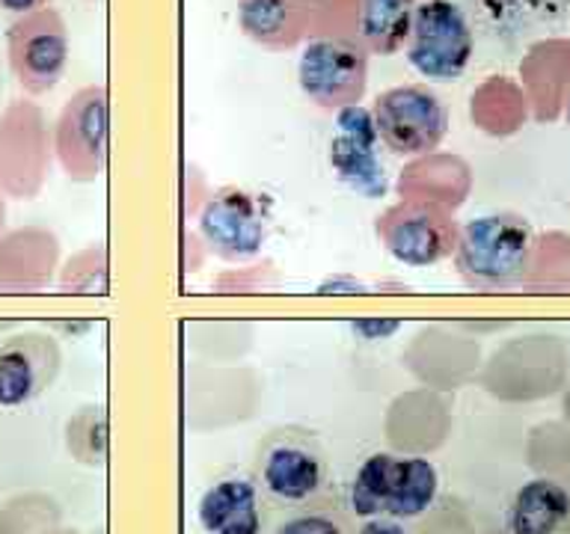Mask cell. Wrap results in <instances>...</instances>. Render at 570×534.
<instances>
[{"label":"cell","instance_id":"6da1fadb","mask_svg":"<svg viewBox=\"0 0 570 534\" xmlns=\"http://www.w3.org/2000/svg\"><path fill=\"white\" fill-rule=\"evenodd\" d=\"M271 514L306 505L333 487L330 454L315 431L303 425L271 427L253 454V475Z\"/></svg>","mask_w":570,"mask_h":534},{"label":"cell","instance_id":"7a4b0ae2","mask_svg":"<svg viewBox=\"0 0 570 534\" xmlns=\"http://www.w3.org/2000/svg\"><path fill=\"white\" fill-rule=\"evenodd\" d=\"M452 258L458 276L475 291H511L532 270L534 229L520 214H481L461 229Z\"/></svg>","mask_w":570,"mask_h":534},{"label":"cell","instance_id":"3957f363","mask_svg":"<svg viewBox=\"0 0 570 534\" xmlns=\"http://www.w3.org/2000/svg\"><path fill=\"white\" fill-rule=\"evenodd\" d=\"M440 496V472L428 457L374 452L368 454L347 487V507L354 520L390 516L419 520L434 507Z\"/></svg>","mask_w":570,"mask_h":534},{"label":"cell","instance_id":"277c9868","mask_svg":"<svg viewBox=\"0 0 570 534\" xmlns=\"http://www.w3.org/2000/svg\"><path fill=\"white\" fill-rule=\"evenodd\" d=\"M372 122L383 149L399 158H422L445 140L449 107L425 83H401L374 98Z\"/></svg>","mask_w":570,"mask_h":534},{"label":"cell","instance_id":"5b68a950","mask_svg":"<svg viewBox=\"0 0 570 534\" xmlns=\"http://www.w3.org/2000/svg\"><path fill=\"white\" fill-rule=\"evenodd\" d=\"M407 62L428 80L454 83L470 69L475 53V30L454 0L416 3L407 36Z\"/></svg>","mask_w":570,"mask_h":534},{"label":"cell","instance_id":"8992f818","mask_svg":"<svg viewBox=\"0 0 570 534\" xmlns=\"http://www.w3.org/2000/svg\"><path fill=\"white\" fill-rule=\"evenodd\" d=\"M69 27L57 9L18 16L7 30V60L27 96L51 92L69 69Z\"/></svg>","mask_w":570,"mask_h":534},{"label":"cell","instance_id":"52a82bcc","mask_svg":"<svg viewBox=\"0 0 570 534\" xmlns=\"http://www.w3.org/2000/svg\"><path fill=\"white\" fill-rule=\"evenodd\" d=\"M303 96L321 110H345L363 101L368 83V53L354 36L312 39L297 66Z\"/></svg>","mask_w":570,"mask_h":534},{"label":"cell","instance_id":"ba28073f","mask_svg":"<svg viewBox=\"0 0 570 534\" xmlns=\"http://www.w3.org/2000/svg\"><path fill=\"white\" fill-rule=\"evenodd\" d=\"M461 226L443 205L404 199L377 217V238L395 261L407 267L440 265L454 256Z\"/></svg>","mask_w":570,"mask_h":534},{"label":"cell","instance_id":"9c48e42d","mask_svg":"<svg viewBox=\"0 0 570 534\" xmlns=\"http://www.w3.org/2000/svg\"><path fill=\"white\" fill-rule=\"evenodd\" d=\"M107 131H110V105L105 87L78 89L53 125V149L71 178L89 181L105 169Z\"/></svg>","mask_w":570,"mask_h":534},{"label":"cell","instance_id":"30bf717a","mask_svg":"<svg viewBox=\"0 0 570 534\" xmlns=\"http://www.w3.org/2000/svg\"><path fill=\"white\" fill-rule=\"evenodd\" d=\"M205 247L223 261H249L265 247V208L249 190L220 187L196 217Z\"/></svg>","mask_w":570,"mask_h":534},{"label":"cell","instance_id":"8fae6325","mask_svg":"<svg viewBox=\"0 0 570 534\" xmlns=\"http://www.w3.org/2000/svg\"><path fill=\"white\" fill-rule=\"evenodd\" d=\"M62 372V347L51 333H18L0 345V407L18 409L42 398Z\"/></svg>","mask_w":570,"mask_h":534},{"label":"cell","instance_id":"7c38bea8","mask_svg":"<svg viewBox=\"0 0 570 534\" xmlns=\"http://www.w3.org/2000/svg\"><path fill=\"white\" fill-rule=\"evenodd\" d=\"M472 30L499 44H517L547 33L570 16V0H454Z\"/></svg>","mask_w":570,"mask_h":534},{"label":"cell","instance_id":"4fadbf2b","mask_svg":"<svg viewBox=\"0 0 570 534\" xmlns=\"http://www.w3.org/2000/svg\"><path fill=\"white\" fill-rule=\"evenodd\" d=\"M338 134L333 140V169L347 187H354L363 196H383L386 194V169L377 155V131H374L372 113L360 105L338 110Z\"/></svg>","mask_w":570,"mask_h":534},{"label":"cell","instance_id":"5bb4252c","mask_svg":"<svg viewBox=\"0 0 570 534\" xmlns=\"http://www.w3.org/2000/svg\"><path fill=\"white\" fill-rule=\"evenodd\" d=\"M267 516L271 511L249 475L217 478L196 502V523L203 534H262Z\"/></svg>","mask_w":570,"mask_h":534},{"label":"cell","instance_id":"9a60e30c","mask_svg":"<svg viewBox=\"0 0 570 534\" xmlns=\"http://www.w3.org/2000/svg\"><path fill=\"white\" fill-rule=\"evenodd\" d=\"M505 534H570V490L556 478H529L505 507Z\"/></svg>","mask_w":570,"mask_h":534},{"label":"cell","instance_id":"2e32d148","mask_svg":"<svg viewBox=\"0 0 570 534\" xmlns=\"http://www.w3.org/2000/svg\"><path fill=\"white\" fill-rule=\"evenodd\" d=\"M312 9V0H238V27L267 51H292L309 33Z\"/></svg>","mask_w":570,"mask_h":534},{"label":"cell","instance_id":"e0dca14e","mask_svg":"<svg viewBox=\"0 0 570 534\" xmlns=\"http://www.w3.org/2000/svg\"><path fill=\"white\" fill-rule=\"evenodd\" d=\"M416 0H360L356 7V42L365 53L390 57L407 44Z\"/></svg>","mask_w":570,"mask_h":534},{"label":"cell","instance_id":"ac0fdd59","mask_svg":"<svg viewBox=\"0 0 570 534\" xmlns=\"http://www.w3.org/2000/svg\"><path fill=\"white\" fill-rule=\"evenodd\" d=\"M354 525L347 498L330 487L306 505L279 511L271 534H354Z\"/></svg>","mask_w":570,"mask_h":534},{"label":"cell","instance_id":"d6986e66","mask_svg":"<svg viewBox=\"0 0 570 534\" xmlns=\"http://www.w3.org/2000/svg\"><path fill=\"white\" fill-rule=\"evenodd\" d=\"M107 416L101 407H80L69 418L66 445L71 457L83 466H105L107 461Z\"/></svg>","mask_w":570,"mask_h":534},{"label":"cell","instance_id":"ffe728a7","mask_svg":"<svg viewBox=\"0 0 570 534\" xmlns=\"http://www.w3.org/2000/svg\"><path fill=\"white\" fill-rule=\"evenodd\" d=\"M354 534H410V528L390 516H368V520H356Z\"/></svg>","mask_w":570,"mask_h":534},{"label":"cell","instance_id":"44dd1931","mask_svg":"<svg viewBox=\"0 0 570 534\" xmlns=\"http://www.w3.org/2000/svg\"><path fill=\"white\" fill-rule=\"evenodd\" d=\"M51 0H0V9L7 12H16V16H27V12H36V9H45Z\"/></svg>","mask_w":570,"mask_h":534},{"label":"cell","instance_id":"7402d4cb","mask_svg":"<svg viewBox=\"0 0 570 534\" xmlns=\"http://www.w3.org/2000/svg\"><path fill=\"white\" fill-rule=\"evenodd\" d=\"M564 119H568V128H570V92H568V101H564Z\"/></svg>","mask_w":570,"mask_h":534},{"label":"cell","instance_id":"603a6c76","mask_svg":"<svg viewBox=\"0 0 570 534\" xmlns=\"http://www.w3.org/2000/svg\"><path fill=\"white\" fill-rule=\"evenodd\" d=\"M312 3H315V0H312Z\"/></svg>","mask_w":570,"mask_h":534}]
</instances>
